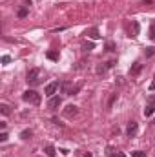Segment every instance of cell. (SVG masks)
Instances as JSON below:
<instances>
[{"mask_svg": "<svg viewBox=\"0 0 155 157\" xmlns=\"http://www.w3.org/2000/svg\"><path fill=\"white\" fill-rule=\"evenodd\" d=\"M150 39L155 42V22L152 24V26H150Z\"/></svg>", "mask_w": 155, "mask_h": 157, "instance_id": "cell-22", "label": "cell"}, {"mask_svg": "<svg viewBox=\"0 0 155 157\" xmlns=\"http://www.w3.org/2000/svg\"><path fill=\"white\" fill-rule=\"evenodd\" d=\"M117 62L115 60H110V62H104V64H99L97 66V73H104V71H108L110 68H113Z\"/></svg>", "mask_w": 155, "mask_h": 157, "instance_id": "cell-7", "label": "cell"}, {"mask_svg": "<svg viewBox=\"0 0 155 157\" xmlns=\"http://www.w3.org/2000/svg\"><path fill=\"white\" fill-rule=\"evenodd\" d=\"M62 91H64L66 95H77L78 91H80V84L71 86L70 82H64V84H62Z\"/></svg>", "mask_w": 155, "mask_h": 157, "instance_id": "cell-2", "label": "cell"}, {"mask_svg": "<svg viewBox=\"0 0 155 157\" xmlns=\"http://www.w3.org/2000/svg\"><path fill=\"white\" fill-rule=\"evenodd\" d=\"M78 113V106H75V104H68V106H66V108H64V115H66V117H75V115H77Z\"/></svg>", "mask_w": 155, "mask_h": 157, "instance_id": "cell-5", "label": "cell"}, {"mask_svg": "<svg viewBox=\"0 0 155 157\" xmlns=\"http://www.w3.org/2000/svg\"><path fill=\"white\" fill-rule=\"evenodd\" d=\"M93 48H95V44H93V42H86V44L82 46V49H84V51H91Z\"/></svg>", "mask_w": 155, "mask_h": 157, "instance_id": "cell-20", "label": "cell"}, {"mask_svg": "<svg viewBox=\"0 0 155 157\" xmlns=\"http://www.w3.org/2000/svg\"><path fill=\"white\" fill-rule=\"evenodd\" d=\"M0 112H2V115H9L11 113V110H9L7 104H0Z\"/></svg>", "mask_w": 155, "mask_h": 157, "instance_id": "cell-17", "label": "cell"}, {"mask_svg": "<svg viewBox=\"0 0 155 157\" xmlns=\"http://www.w3.org/2000/svg\"><path fill=\"white\" fill-rule=\"evenodd\" d=\"M104 48H106V51H115V49H117L115 42H112V40H108V42H106V46H104Z\"/></svg>", "mask_w": 155, "mask_h": 157, "instance_id": "cell-16", "label": "cell"}, {"mask_svg": "<svg viewBox=\"0 0 155 157\" xmlns=\"http://www.w3.org/2000/svg\"><path fill=\"white\" fill-rule=\"evenodd\" d=\"M137 132H139V124H137L135 121H130L128 126H126V135H128V137H135Z\"/></svg>", "mask_w": 155, "mask_h": 157, "instance_id": "cell-3", "label": "cell"}, {"mask_svg": "<svg viewBox=\"0 0 155 157\" xmlns=\"http://www.w3.org/2000/svg\"><path fill=\"white\" fill-rule=\"evenodd\" d=\"M139 35V22H131V33H130V37H137Z\"/></svg>", "mask_w": 155, "mask_h": 157, "instance_id": "cell-12", "label": "cell"}, {"mask_svg": "<svg viewBox=\"0 0 155 157\" xmlns=\"http://www.w3.org/2000/svg\"><path fill=\"white\" fill-rule=\"evenodd\" d=\"M150 91H155V80L150 84Z\"/></svg>", "mask_w": 155, "mask_h": 157, "instance_id": "cell-27", "label": "cell"}, {"mask_svg": "<svg viewBox=\"0 0 155 157\" xmlns=\"http://www.w3.org/2000/svg\"><path fill=\"white\" fill-rule=\"evenodd\" d=\"M141 70H142V64H139V62H135L131 68H130V75L131 77H137L139 73H141Z\"/></svg>", "mask_w": 155, "mask_h": 157, "instance_id": "cell-9", "label": "cell"}, {"mask_svg": "<svg viewBox=\"0 0 155 157\" xmlns=\"http://www.w3.org/2000/svg\"><path fill=\"white\" fill-rule=\"evenodd\" d=\"M37 77H39V70L37 68H33V70H29V73H28V82H37Z\"/></svg>", "mask_w": 155, "mask_h": 157, "instance_id": "cell-10", "label": "cell"}, {"mask_svg": "<svg viewBox=\"0 0 155 157\" xmlns=\"http://www.w3.org/2000/svg\"><path fill=\"white\" fill-rule=\"evenodd\" d=\"M26 17H28V7L18 9V18H26Z\"/></svg>", "mask_w": 155, "mask_h": 157, "instance_id": "cell-19", "label": "cell"}, {"mask_svg": "<svg viewBox=\"0 0 155 157\" xmlns=\"http://www.w3.org/2000/svg\"><path fill=\"white\" fill-rule=\"evenodd\" d=\"M20 137H22L24 141H28V139H31V137H33V132H31V130H24V132L20 133Z\"/></svg>", "mask_w": 155, "mask_h": 157, "instance_id": "cell-15", "label": "cell"}, {"mask_svg": "<svg viewBox=\"0 0 155 157\" xmlns=\"http://www.w3.org/2000/svg\"><path fill=\"white\" fill-rule=\"evenodd\" d=\"M84 35H86V37H89V39H93V40L100 39V35H99V29H97V28H89V29H86V31H84Z\"/></svg>", "mask_w": 155, "mask_h": 157, "instance_id": "cell-8", "label": "cell"}, {"mask_svg": "<svg viewBox=\"0 0 155 157\" xmlns=\"http://www.w3.org/2000/svg\"><path fill=\"white\" fill-rule=\"evenodd\" d=\"M22 101L28 102V104H40V93H37L35 90H26L22 93Z\"/></svg>", "mask_w": 155, "mask_h": 157, "instance_id": "cell-1", "label": "cell"}, {"mask_svg": "<svg viewBox=\"0 0 155 157\" xmlns=\"http://www.w3.org/2000/svg\"><path fill=\"white\" fill-rule=\"evenodd\" d=\"M153 112H155V104H152V102H150V104H148V106L144 108V115H146V117H150V115H152Z\"/></svg>", "mask_w": 155, "mask_h": 157, "instance_id": "cell-13", "label": "cell"}, {"mask_svg": "<svg viewBox=\"0 0 155 157\" xmlns=\"http://www.w3.org/2000/svg\"><path fill=\"white\" fill-rule=\"evenodd\" d=\"M2 62H4V64H9V62H11V57H9V55H4V57H2Z\"/></svg>", "mask_w": 155, "mask_h": 157, "instance_id": "cell-24", "label": "cell"}, {"mask_svg": "<svg viewBox=\"0 0 155 157\" xmlns=\"http://www.w3.org/2000/svg\"><path fill=\"white\" fill-rule=\"evenodd\" d=\"M119 157H126V155H124V154H122V152H119Z\"/></svg>", "mask_w": 155, "mask_h": 157, "instance_id": "cell-28", "label": "cell"}, {"mask_svg": "<svg viewBox=\"0 0 155 157\" xmlns=\"http://www.w3.org/2000/svg\"><path fill=\"white\" fill-rule=\"evenodd\" d=\"M84 157H93V155H91V154H86V155H84Z\"/></svg>", "mask_w": 155, "mask_h": 157, "instance_id": "cell-29", "label": "cell"}, {"mask_svg": "<svg viewBox=\"0 0 155 157\" xmlns=\"http://www.w3.org/2000/svg\"><path fill=\"white\" fill-rule=\"evenodd\" d=\"M60 104H62V99L60 97H49V101H47V108L49 110H57Z\"/></svg>", "mask_w": 155, "mask_h": 157, "instance_id": "cell-6", "label": "cell"}, {"mask_svg": "<svg viewBox=\"0 0 155 157\" xmlns=\"http://www.w3.org/2000/svg\"><path fill=\"white\" fill-rule=\"evenodd\" d=\"M47 59L49 60H59V53L57 51H47Z\"/></svg>", "mask_w": 155, "mask_h": 157, "instance_id": "cell-18", "label": "cell"}, {"mask_svg": "<svg viewBox=\"0 0 155 157\" xmlns=\"http://www.w3.org/2000/svg\"><path fill=\"white\" fill-rule=\"evenodd\" d=\"M108 157H119V152H117L115 148L110 146V148H108Z\"/></svg>", "mask_w": 155, "mask_h": 157, "instance_id": "cell-21", "label": "cell"}, {"mask_svg": "<svg viewBox=\"0 0 155 157\" xmlns=\"http://www.w3.org/2000/svg\"><path fill=\"white\" fill-rule=\"evenodd\" d=\"M133 157H146V152H133Z\"/></svg>", "mask_w": 155, "mask_h": 157, "instance_id": "cell-26", "label": "cell"}, {"mask_svg": "<svg viewBox=\"0 0 155 157\" xmlns=\"http://www.w3.org/2000/svg\"><path fill=\"white\" fill-rule=\"evenodd\" d=\"M6 141H7V133L2 132V133H0V143H6Z\"/></svg>", "mask_w": 155, "mask_h": 157, "instance_id": "cell-25", "label": "cell"}, {"mask_svg": "<svg viewBox=\"0 0 155 157\" xmlns=\"http://www.w3.org/2000/svg\"><path fill=\"white\" fill-rule=\"evenodd\" d=\"M155 53V48H146V57H152Z\"/></svg>", "mask_w": 155, "mask_h": 157, "instance_id": "cell-23", "label": "cell"}, {"mask_svg": "<svg viewBox=\"0 0 155 157\" xmlns=\"http://www.w3.org/2000/svg\"><path fill=\"white\" fill-rule=\"evenodd\" d=\"M44 152H46V155H47V157H55V154H57L55 146H51V144H47V146L44 148Z\"/></svg>", "mask_w": 155, "mask_h": 157, "instance_id": "cell-11", "label": "cell"}, {"mask_svg": "<svg viewBox=\"0 0 155 157\" xmlns=\"http://www.w3.org/2000/svg\"><path fill=\"white\" fill-rule=\"evenodd\" d=\"M59 86H60V84H59V80H55V82H49V84L46 86V90H44V91H46V95H47V97H53V95L57 93Z\"/></svg>", "mask_w": 155, "mask_h": 157, "instance_id": "cell-4", "label": "cell"}, {"mask_svg": "<svg viewBox=\"0 0 155 157\" xmlns=\"http://www.w3.org/2000/svg\"><path fill=\"white\" fill-rule=\"evenodd\" d=\"M115 101H117V91H113V93L110 95V99H108V110H112V106H113Z\"/></svg>", "mask_w": 155, "mask_h": 157, "instance_id": "cell-14", "label": "cell"}]
</instances>
